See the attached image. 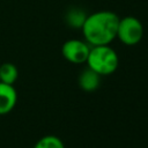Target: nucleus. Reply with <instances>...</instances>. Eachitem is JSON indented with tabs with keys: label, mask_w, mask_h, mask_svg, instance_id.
<instances>
[{
	"label": "nucleus",
	"mask_w": 148,
	"mask_h": 148,
	"mask_svg": "<svg viewBox=\"0 0 148 148\" xmlns=\"http://www.w3.org/2000/svg\"><path fill=\"white\" fill-rule=\"evenodd\" d=\"M86 18L87 15L81 8H72L66 14V22L72 28H82Z\"/></svg>",
	"instance_id": "obj_8"
},
{
	"label": "nucleus",
	"mask_w": 148,
	"mask_h": 148,
	"mask_svg": "<svg viewBox=\"0 0 148 148\" xmlns=\"http://www.w3.org/2000/svg\"><path fill=\"white\" fill-rule=\"evenodd\" d=\"M119 16L111 10H98L87 18L81 28L84 40L90 45H109L117 38Z\"/></svg>",
	"instance_id": "obj_1"
},
{
	"label": "nucleus",
	"mask_w": 148,
	"mask_h": 148,
	"mask_svg": "<svg viewBox=\"0 0 148 148\" xmlns=\"http://www.w3.org/2000/svg\"><path fill=\"white\" fill-rule=\"evenodd\" d=\"M18 71L17 67L12 62H5L0 66V82L7 84H14L17 80Z\"/></svg>",
	"instance_id": "obj_7"
},
{
	"label": "nucleus",
	"mask_w": 148,
	"mask_h": 148,
	"mask_svg": "<svg viewBox=\"0 0 148 148\" xmlns=\"http://www.w3.org/2000/svg\"><path fill=\"white\" fill-rule=\"evenodd\" d=\"M17 92L14 84L0 82V114L9 113L16 105Z\"/></svg>",
	"instance_id": "obj_5"
},
{
	"label": "nucleus",
	"mask_w": 148,
	"mask_h": 148,
	"mask_svg": "<svg viewBox=\"0 0 148 148\" xmlns=\"http://www.w3.org/2000/svg\"><path fill=\"white\" fill-rule=\"evenodd\" d=\"M143 37V25L134 16L119 17L117 28V38L125 45H136Z\"/></svg>",
	"instance_id": "obj_3"
},
{
	"label": "nucleus",
	"mask_w": 148,
	"mask_h": 148,
	"mask_svg": "<svg viewBox=\"0 0 148 148\" xmlns=\"http://www.w3.org/2000/svg\"><path fill=\"white\" fill-rule=\"evenodd\" d=\"M87 65L94 69L101 76L112 74L119 65V58L117 52L109 45H95L90 46V51L87 58Z\"/></svg>",
	"instance_id": "obj_2"
},
{
	"label": "nucleus",
	"mask_w": 148,
	"mask_h": 148,
	"mask_svg": "<svg viewBox=\"0 0 148 148\" xmlns=\"http://www.w3.org/2000/svg\"><path fill=\"white\" fill-rule=\"evenodd\" d=\"M34 148H65V146L60 138L56 135H45L35 143Z\"/></svg>",
	"instance_id": "obj_9"
},
{
	"label": "nucleus",
	"mask_w": 148,
	"mask_h": 148,
	"mask_svg": "<svg viewBox=\"0 0 148 148\" xmlns=\"http://www.w3.org/2000/svg\"><path fill=\"white\" fill-rule=\"evenodd\" d=\"M77 82H79L80 88L83 91L91 92L98 88L99 82H101V75L96 73L94 69L87 67L80 73Z\"/></svg>",
	"instance_id": "obj_6"
},
{
	"label": "nucleus",
	"mask_w": 148,
	"mask_h": 148,
	"mask_svg": "<svg viewBox=\"0 0 148 148\" xmlns=\"http://www.w3.org/2000/svg\"><path fill=\"white\" fill-rule=\"evenodd\" d=\"M90 45L86 40L68 39L62 44L61 53L64 58L72 64H83L87 61Z\"/></svg>",
	"instance_id": "obj_4"
}]
</instances>
